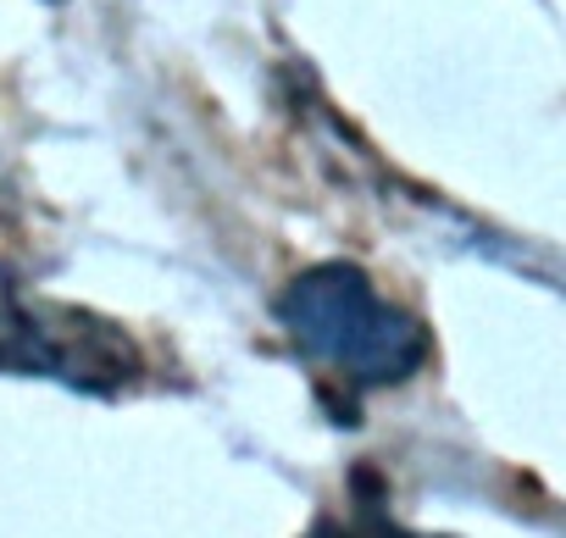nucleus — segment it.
Wrapping results in <instances>:
<instances>
[{"label":"nucleus","instance_id":"nucleus-5","mask_svg":"<svg viewBox=\"0 0 566 538\" xmlns=\"http://www.w3.org/2000/svg\"><path fill=\"white\" fill-rule=\"evenodd\" d=\"M51 7H62V0H51Z\"/></svg>","mask_w":566,"mask_h":538},{"label":"nucleus","instance_id":"nucleus-4","mask_svg":"<svg viewBox=\"0 0 566 538\" xmlns=\"http://www.w3.org/2000/svg\"><path fill=\"white\" fill-rule=\"evenodd\" d=\"M306 538H361V532H356V516H328V521H317Z\"/></svg>","mask_w":566,"mask_h":538},{"label":"nucleus","instance_id":"nucleus-3","mask_svg":"<svg viewBox=\"0 0 566 538\" xmlns=\"http://www.w3.org/2000/svg\"><path fill=\"white\" fill-rule=\"evenodd\" d=\"M356 527H361V538H428V532H411V527H400L378 499H356Z\"/></svg>","mask_w":566,"mask_h":538},{"label":"nucleus","instance_id":"nucleus-2","mask_svg":"<svg viewBox=\"0 0 566 538\" xmlns=\"http://www.w3.org/2000/svg\"><path fill=\"white\" fill-rule=\"evenodd\" d=\"M0 378H45L78 394H123L145 378V356L123 323L29 295L12 266H0Z\"/></svg>","mask_w":566,"mask_h":538},{"label":"nucleus","instance_id":"nucleus-1","mask_svg":"<svg viewBox=\"0 0 566 538\" xmlns=\"http://www.w3.org/2000/svg\"><path fill=\"white\" fill-rule=\"evenodd\" d=\"M272 323L295 356L350 394L400 389L433 361V328L389 300L356 261H317L272 295Z\"/></svg>","mask_w":566,"mask_h":538}]
</instances>
